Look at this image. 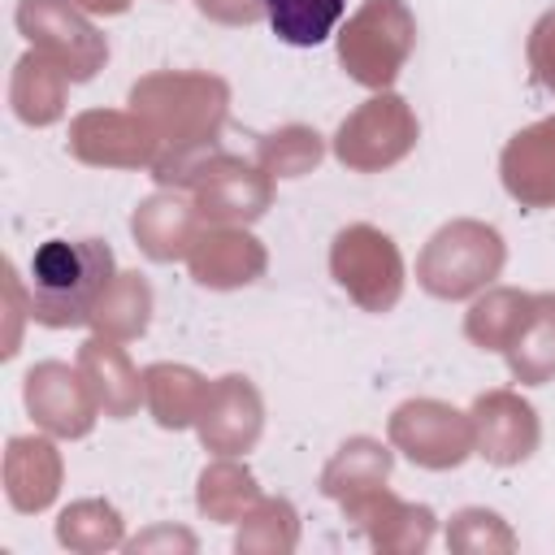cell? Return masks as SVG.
Wrapping results in <instances>:
<instances>
[{
	"instance_id": "7a4b0ae2",
	"label": "cell",
	"mask_w": 555,
	"mask_h": 555,
	"mask_svg": "<svg viewBox=\"0 0 555 555\" xmlns=\"http://www.w3.org/2000/svg\"><path fill=\"white\" fill-rule=\"evenodd\" d=\"M343 13H347V0H264V17L273 35L291 48L325 43Z\"/></svg>"
},
{
	"instance_id": "6da1fadb",
	"label": "cell",
	"mask_w": 555,
	"mask_h": 555,
	"mask_svg": "<svg viewBox=\"0 0 555 555\" xmlns=\"http://www.w3.org/2000/svg\"><path fill=\"white\" fill-rule=\"evenodd\" d=\"M113 278V251L100 238H48L26 264V295L43 325H82Z\"/></svg>"
}]
</instances>
